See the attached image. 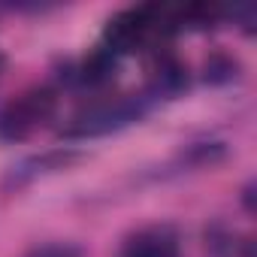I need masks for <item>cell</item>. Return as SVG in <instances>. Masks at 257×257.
<instances>
[{
	"mask_svg": "<svg viewBox=\"0 0 257 257\" xmlns=\"http://www.w3.org/2000/svg\"><path fill=\"white\" fill-rule=\"evenodd\" d=\"M25 257H82L73 245H64V242H49V245H40V248H34L31 254H25Z\"/></svg>",
	"mask_w": 257,
	"mask_h": 257,
	"instance_id": "obj_5",
	"label": "cell"
},
{
	"mask_svg": "<svg viewBox=\"0 0 257 257\" xmlns=\"http://www.w3.org/2000/svg\"><path fill=\"white\" fill-rule=\"evenodd\" d=\"M206 257H254V242L236 230L212 227L206 233Z\"/></svg>",
	"mask_w": 257,
	"mask_h": 257,
	"instance_id": "obj_4",
	"label": "cell"
},
{
	"mask_svg": "<svg viewBox=\"0 0 257 257\" xmlns=\"http://www.w3.org/2000/svg\"><path fill=\"white\" fill-rule=\"evenodd\" d=\"M121 257H182L179 233L170 224H149L134 230L121 245Z\"/></svg>",
	"mask_w": 257,
	"mask_h": 257,
	"instance_id": "obj_3",
	"label": "cell"
},
{
	"mask_svg": "<svg viewBox=\"0 0 257 257\" xmlns=\"http://www.w3.org/2000/svg\"><path fill=\"white\" fill-rule=\"evenodd\" d=\"M152 97L143 94H118V97H103L88 103L82 112L73 115V121L67 124L64 140H94V137H106L115 134L121 127L140 121L149 109H152Z\"/></svg>",
	"mask_w": 257,
	"mask_h": 257,
	"instance_id": "obj_1",
	"label": "cell"
},
{
	"mask_svg": "<svg viewBox=\"0 0 257 257\" xmlns=\"http://www.w3.org/2000/svg\"><path fill=\"white\" fill-rule=\"evenodd\" d=\"M0 67H4V58H0Z\"/></svg>",
	"mask_w": 257,
	"mask_h": 257,
	"instance_id": "obj_6",
	"label": "cell"
},
{
	"mask_svg": "<svg viewBox=\"0 0 257 257\" xmlns=\"http://www.w3.org/2000/svg\"><path fill=\"white\" fill-rule=\"evenodd\" d=\"M58 109V94L49 85H37L13 97L4 109H0V140L4 143H22L31 134H37L40 127L55 115Z\"/></svg>",
	"mask_w": 257,
	"mask_h": 257,
	"instance_id": "obj_2",
	"label": "cell"
}]
</instances>
